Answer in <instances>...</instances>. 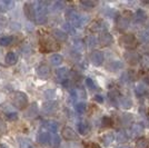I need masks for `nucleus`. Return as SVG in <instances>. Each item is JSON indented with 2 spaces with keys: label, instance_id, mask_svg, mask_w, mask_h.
<instances>
[{
  "label": "nucleus",
  "instance_id": "1",
  "mask_svg": "<svg viewBox=\"0 0 149 148\" xmlns=\"http://www.w3.org/2000/svg\"><path fill=\"white\" fill-rule=\"evenodd\" d=\"M13 104L18 109H24L28 105V97L27 95L21 91H17L13 96Z\"/></svg>",
  "mask_w": 149,
  "mask_h": 148
},
{
  "label": "nucleus",
  "instance_id": "43",
  "mask_svg": "<svg viewBox=\"0 0 149 148\" xmlns=\"http://www.w3.org/2000/svg\"><path fill=\"white\" fill-rule=\"evenodd\" d=\"M51 142L52 145H55V146H59V144H60V138L57 135H55L54 137L51 136V142Z\"/></svg>",
  "mask_w": 149,
  "mask_h": 148
},
{
  "label": "nucleus",
  "instance_id": "51",
  "mask_svg": "<svg viewBox=\"0 0 149 148\" xmlns=\"http://www.w3.org/2000/svg\"><path fill=\"white\" fill-rule=\"evenodd\" d=\"M119 148H129V147H119Z\"/></svg>",
  "mask_w": 149,
  "mask_h": 148
},
{
  "label": "nucleus",
  "instance_id": "16",
  "mask_svg": "<svg viewBox=\"0 0 149 148\" xmlns=\"http://www.w3.org/2000/svg\"><path fill=\"white\" fill-rule=\"evenodd\" d=\"M125 58H126V60L129 62L130 65H136L138 64L139 61V59H138V56H137L136 52H127L126 55H125Z\"/></svg>",
  "mask_w": 149,
  "mask_h": 148
},
{
  "label": "nucleus",
  "instance_id": "45",
  "mask_svg": "<svg viewBox=\"0 0 149 148\" xmlns=\"http://www.w3.org/2000/svg\"><path fill=\"white\" fill-rule=\"evenodd\" d=\"M85 148H101L99 145H97V144H95V142H88L87 145L85 146Z\"/></svg>",
  "mask_w": 149,
  "mask_h": 148
},
{
  "label": "nucleus",
  "instance_id": "41",
  "mask_svg": "<svg viewBox=\"0 0 149 148\" xmlns=\"http://www.w3.org/2000/svg\"><path fill=\"white\" fill-rule=\"evenodd\" d=\"M121 80L124 81V82H129V81L132 80V75H131L130 71L125 73V74L123 75V77H121Z\"/></svg>",
  "mask_w": 149,
  "mask_h": 148
},
{
  "label": "nucleus",
  "instance_id": "20",
  "mask_svg": "<svg viewBox=\"0 0 149 148\" xmlns=\"http://www.w3.org/2000/svg\"><path fill=\"white\" fill-rule=\"evenodd\" d=\"M44 127H46L48 131H51V133H56L58 130V123L57 121H54V120H48L44 123Z\"/></svg>",
  "mask_w": 149,
  "mask_h": 148
},
{
  "label": "nucleus",
  "instance_id": "32",
  "mask_svg": "<svg viewBox=\"0 0 149 148\" xmlns=\"http://www.w3.org/2000/svg\"><path fill=\"white\" fill-rule=\"evenodd\" d=\"M13 37L11 36H3V37L0 38V46L2 47H6V46H9L13 43Z\"/></svg>",
  "mask_w": 149,
  "mask_h": 148
},
{
  "label": "nucleus",
  "instance_id": "40",
  "mask_svg": "<svg viewBox=\"0 0 149 148\" xmlns=\"http://www.w3.org/2000/svg\"><path fill=\"white\" fill-rule=\"evenodd\" d=\"M74 49H77L78 51H81V50L84 49V43L81 40H79V39H77V40L74 41Z\"/></svg>",
  "mask_w": 149,
  "mask_h": 148
},
{
  "label": "nucleus",
  "instance_id": "38",
  "mask_svg": "<svg viewBox=\"0 0 149 148\" xmlns=\"http://www.w3.org/2000/svg\"><path fill=\"white\" fill-rule=\"evenodd\" d=\"M80 3L84 7H87V8H93V7H95L97 5L96 1H91V0H84V1H81Z\"/></svg>",
  "mask_w": 149,
  "mask_h": 148
},
{
  "label": "nucleus",
  "instance_id": "52",
  "mask_svg": "<svg viewBox=\"0 0 149 148\" xmlns=\"http://www.w3.org/2000/svg\"><path fill=\"white\" fill-rule=\"evenodd\" d=\"M148 28H149V24H148Z\"/></svg>",
  "mask_w": 149,
  "mask_h": 148
},
{
  "label": "nucleus",
  "instance_id": "8",
  "mask_svg": "<svg viewBox=\"0 0 149 148\" xmlns=\"http://www.w3.org/2000/svg\"><path fill=\"white\" fill-rule=\"evenodd\" d=\"M113 41V38L110 34H101V36L99 38V43L100 46H102V47H107V46H110Z\"/></svg>",
  "mask_w": 149,
  "mask_h": 148
},
{
  "label": "nucleus",
  "instance_id": "25",
  "mask_svg": "<svg viewBox=\"0 0 149 148\" xmlns=\"http://www.w3.org/2000/svg\"><path fill=\"white\" fill-rule=\"evenodd\" d=\"M19 145H20V148H35L31 140L27 138H19Z\"/></svg>",
  "mask_w": 149,
  "mask_h": 148
},
{
  "label": "nucleus",
  "instance_id": "2",
  "mask_svg": "<svg viewBox=\"0 0 149 148\" xmlns=\"http://www.w3.org/2000/svg\"><path fill=\"white\" fill-rule=\"evenodd\" d=\"M41 49L45 51H54L59 49V46L51 37H45L41 39Z\"/></svg>",
  "mask_w": 149,
  "mask_h": 148
},
{
  "label": "nucleus",
  "instance_id": "6",
  "mask_svg": "<svg viewBox=\"0 0 149 148\" xmlns=\"http://www.w3.org/2000/svg\"><path fill=\"white\" fill-rule=\"evenodd\" d=\"M129 21H130V19H129V15L124 13L123 16H120L119 19H118V22H117L118 29H120V30H125V29H127V28H128V26H129Z\"/></svg>",
  "mask_w": 149,
  "mask_h": 148
},
{
  "label": "nucleus",
  "instance_id": "42",
  "mask_svg": "<svg viewBox=\"0 0 149 148\" xmlns=\"http://www.w3.org/2000/svg\"><path fill=\"white\" fill-rule=\"evenodd\" d=\"M6 117L8 120L13 121V120H17V119H18V114H17V112H8L6 115Z\"/></svg>",
  "mask_w": 149,
  "mask_h": 148
},
{
  "label": "nucleus",
  "instance_id": "7",
  "mask_svg": "<svg viewBox=\"0 0 149 148\" xmlns=\"http://www.w3.org/2000/svg\"><path fill=\"white\" fill-rule=\"evenodd\" d=\"M37 75L40 77V78H42V79L49 78L50 68L48 67L47 65H40V66L37 68Z\"/></svg>",
  "mask_w": 149,
  "mask_h": 148
},
{
  "label": "nucleus",
  "instance_id": "3",
  "mask_svg": "<svg viewBox=\"0 0 149 148\" xmlns=\"http://www.w3.org/2000/svg\"><path fill=\"white\" fill-rule=\"evenodd\" d=\"M120 41L123 43V46L126 47V48H128V49H134V48H136L137 45H138L137 38L134 35H131V34L123 36V38L120 39Z\"/></svg>",
  "mask_w": 149,
  "mask_h": 148
},
{
  "label": "nucleus",
  "instance_id": "13",
  "mask_svg": "<svg viewBox=\"0 0 149 148\" xmlns=\"http://www.w3.org/2000/svg\"><path fill=\"white\" fill-rule=\"evenodd\" d=\"M25 13L28 19H30V20L35 19V8H33V3H26Z\"/></svg>",
  "mask_w": 149,
  "mask_h": 148
},
{
  "label": "nucleus",
  "instance_id": "31",
  "mask_svg": "<svg viewBox=\"0 0 149 148\" xmlns=\"http://www.w3.org/2000/svg\"><path fill=\"white\" fill-rule=\"evenodd\" d=\"M136 95L138 96V97H143V96H145L146 94H147V90H146V87L143 86V84H139V85H137L136 87Z\"/></svg>",
  "mask_w": 149,
  "mask_h": 148
},
{
  "label": "nucleus",
  "instance_id": "19",
  "mask_svg": "<svg viewBox=\"0 0 149 148\" xmlns=\"http://www.w3.org/2000/svg\"><path fill=\"white\" fill-rule=\"evenodd\" d=\"M54 37L56 38L57 40H59V41H66L68 36H67V34L65 31L60 30V29H55L54 30Z\"/></svg>",
  "mask_w": 149,
  "mask_h": 148
},
{
  "label": "nucleus",
  "instance_id": "34",
  "mask_svg": "<svg viewBox=\"0 0 149 148\" xmlns=\"http://www.w3.org/2000/svg\"><path fill=\"white\" fill-rule=\"evenodd\" d=\"M74 109H76V111L78 114H84L86 111V109H87V106H86L85 103H78L74 106Z\"/></svg>",
  "mask_w": 149,
  "mask_h": 148
},
{
  "label": "nucleus",
  "instance_id": "37",
  "mask_svg": "<svg viewBox=\"0 0 149 148\" xmlns=\"http://www.w3.org/2000/svg\"><path fill=\"white\" fill-rule=\"evenodd\" d=\"M86 85L89 89L91 90H97V85L95 84V81L91 79V78H86Z\"/></svg>",
  "mask_w": 149,
  "mask_h": 148
},
{
  "label": "nucleus",
  "instance_id": "12",
  "mask_svg": "<svg viewBox=\"0 0 149 148\" xmlns=\"http://www.w3.org/2000/svg\"><path fill=\"white\" fill-rule=\"evenodd\" d=\"M38 142H40L41 145H46V144H50L51 142V135L49 133H40L38 136Z\"/></svg>",
  "mask_w": 149,
  "mask_h": 148
},
{
  "label": "nucleus",
  "instance_id": "26",
  "mask_svg": "<svg viewBox=\"0 0 149 148\" xmlns=\"http://www.w3.org/2000/svg\"><path fill=\"white\" fill-rule=\"evenodd\" d=\"M37 111H38V108H37V105L36 104H32V105L28 108V110L26 111L25 116L26 117H33V116H36L37 115Z\"/></svg>",
  "mask_w": 149,
  "mask_h": 148
},
{
  "label": "nucleus",
  "instance_id": "29",
  "mask_svg": "<svg viewBox=\"0 0 149 148\" xmlns=\"http://www.w3.org/2000/svg\"><path fill=\"white\" fill-rule=\"evenodd\" d=\"M123 67H124L123 62L118 61V60H113V61H111L110 65H109V69H111L112 71H118L119 69H121Z\"/></svg>",
  "mask_w": 149,
  "mask_h": 148
},
{
  "label": "nucleus",
  "instance_id": "14",
  "mask_svg": "<svg viewBox=\"0 0 149 148\" xmlns=\"http://www.w3.org/2000/svg\"><path fill=\"white\" fill-rule=\"evenodd\" d=\"M56 75L58 79L60 80H67L69 77V70L67 68H59L56 71Z\"/></svg>",
  "mask_w": 149,
  "mask_h": 148
},
{
  "label": "nucleus",
  "instance_id": "10",
  "mask_svg": "<svg viewBox=\"0 0 149 148\" xmlns=\"http://www.w3.org/2000/svg\"><path fill=\"white\" fill-rule=\"evenodd\" d=\"M57 107H58V104H57L56 101L50 100V101H47V103L44 104L42 110H44V112H46V114H51V112H54V111L56 110Z\"/></svg>",
  "mask_w": 149,
  "mask_h": 148
},
{
  "label": "nucleus",
  "instance_id": "22",
  "mask_svg": "<svg viewBox=\"0 0 149 148\" xmlns=\"http://www.w3.org/2000/svg\"><path fill=\"white\" fill-rule=\"evenodd\" d=\"M49 61L52 66H59L62 62V57L60 55H58V54H54L49 58Z\"/></svg>",
  "mask_w": 149,
  "mask_h": 148
},
{
  "label": "nucleus",
  "instance_id": "9",
  "mask_svg": "<svg viewBox=\"0 0 149 148\" xmlns=\"http://www.w3.org/2000/svg\"><path fill=\"white\" fill-rule=\"evenodd\" d=\"M143 126L141 124H134L130 127V136L131 137H137L140 136L143 133Z\"/></svg>",
  "mask_w": 149,
  "mask_h": 148
},
{
  "label": "nucleus",
  "instance_id": "15",
  "mask_svg": "<svg viewBox=\"0 0 149 148\" xmlns=\"http://www.w3.org/2000/svg\"><path fill=\"white\" fill-rule=\"evenodd\" d=\"M13 6H15V2L13 0H0V9L3 11L13 9Z\"/></svg>",
  "mask_w": 149,
  "mask_h": 148
},
{
  "label": "nucleus",
  "instance_id": "39",
  "mask_svg": "<svg viewBox=\"0 0 149 148\" xmlns=\"http://www.w3.org/2000/svg\"><path fill=\"white\" fill-rule=\"evenodd\" d=\"M62 29L65 30L66 34H67V32H71V34H72V32L74 31V27H72L69 22H66V24L62 25Z\"/></svg>",
  "mask_w": 149,
  "mask_h": 148
},
{
  "label": "nucleus",
  "instance_id": "47",
  "mask_svg": "<svg viewBox=\"0 0 149 148\" xmlns=\"http://www.w3.org/2000/svg\"><path fill=\"white\" fill-rule=\"evenodd\" d=\"M141 62H143V66H146V65H149V57H148V56H143V59H141Z\"/></svg>",
  "mask_w": 149,
  "mask_h": 148
},
{
  "label": "nucleus",
  "instance_id": "21",
  "mask_svg": "<svg viewBox=\"0 0 149 148\" xmlns=\"http://www.w3.org/2000/svg\"><path fill=\"white\" fill-rule=\"evenodd\" d=\"M136 148H149V138L148 137H141L137 139Z\"/></svg>",
  "mask_w": 149,
  "mask_h": 148
},
{
  "label": "nucleus",
  "instance_id": "28",
  "mask_svg": "<svg viewBox=\"0 0 149 148\" xmlns=\"http://www.w3.org/2000/svg\"><path fill=\"white\" fill-rule=\"evenodd\" d=\"M138 38L139 40L143 43H149V31L148 30H143L138 34Z\"/></svg>",
  "mask_w": 149,
  "mask_h": 148
},
{
  "label": "nucleus",
  "instance_id": "18",
  "mask_svg": "<svg viewBox=\"0 0 149 148\" xmlns=\"http://www.w3.org/2000/svg\"><path fill=\"white\" fill-rule=\"evenodd\" d=\"M119 104L125 109H129L132 107V100L129 97H120L119 98Z\"/></svg>",
  "mask_w": 149,
  "mask_h": 148
},
{
  "label": "nucleus",
  "instance_id": "30",
  "mask_svg": "<svg viewBox=\"0 0 149 148\" xmlns=\"http://www.w3.org/2000/svg\"><path fill=\"white\" fill-rule=\"evenodd\" d=\"M117 140L118 142H126L128 140V134L125 130H119L117 134Z\"/></svg>",
  "mask_w": 149,
  "mask_h": 148
},
{
  "label": "nucleus",
  "instance_id": "35",
  "mask_svg": "<svg viewBox=\"0 0 149 148\" xmlns=\"http://www.w3.org/2000/svg\"><path fill=\"white\" fill-rule=\"evenodd\" d=\"M86 45H87L88 47H95L96 45H97V39L93 37V36H89V37L86 39Z\"/></svg>",
  "mask_w": 149,
  "mask_h": 148
},
{
  "label": "nucleus",
  "instance_id": "50",
  "mask_svg": "<svg viewBox=\"0 0 149 148\" xmlns=\"http://www.w3.org/2000/svg\"><path fill=\"white\" fill-rule=\"evenodd\" d=\"M143 3H146V5H149V1H147V0H145V1H143Z\"/></svg>",
  "mask_w": 149,
  "mask_h": 148
},
{
  "label": "nucleus",
  "instance_id": "48",
  "mask_svg": "<svg viewBox=\"0 0 149 148\" xmlns=\"http://www.w3.org/2000/svg\"><path fill=\"white\" fill-rule=\"evenodd\" d=\"M145 81H146L147 84H149V70L147 71V76H146V78H145Z\"/></svg>",
  "mask_w": 149,
  "mask_h": 148
},
{
  "label": "nucleus",
  "instance_id": "49",
  "mask_svg": "<svg viewBox=\"0 0 149 148\" xmlns=\"http://www.w3.org/2000/svg\"><path fill=\"white\" fill-rule=\"evenodd\" d=\"M0 148H8V146L3 145V144H0Z\"/></svg>",
  "mask_w": 149,
  "mask_h": 148
},
{
  "label": "nucleus",
  "instance_id": "44",
  "mask_svg": "<svg viewBox=\"0 0 149 148\" xmlns=\"http://www.w3.org/2000/svg\"><path fill=\"white\" fill-rule=\"evenodd\" d=\"M46 20H47V17L46 16H42V17H36L35 18V21L37 22V24H45L46 22Z\"/></svg>",
  "mask_w": 149,
  "mask_h": 148
},
{
  "label": "nucleus",
  "instance_id": "17",
  "mask_svg": "<svg viewBox=\"0 0 149 148\" xmlns=\"http://www.w3.org/2000/svg\"><path fill=\"white\" fill-rule=\"evenodd\" d=\"M115 140V135L110 133V134H106L101 137V142H102V145H105V146H110L112 142Z\"/></svg>",
  "mask_w": 149,
  "mask_h": 148
},
{
  "label": "nucleus",
  "instance_id": "46",
  "mask_svg": "<svg viewBox=\"0 0 149 148\" xmlns=\"http://www.w3.org/2000/svg\"><path fill=\"white\" fill-rule=\"evenodd\" d=\"M95 100H96L97 103H99V104H102V103H104V97L100 96V95H96V96H95Z\"/></svg>",
  "mask_w": 149,
  "mask_h": 148
},
{
  "label": "nucleus",
  "instance_id": "5",
  "mask_svg": "<svg viewBox=\"0 0 149 148\" xmlns=\"http://www.w3.org/2000/svg\"><path fill=\"white\" fill-rule=\"evenodd\" d=\"M62 137H63L66 140H76V139L78 138V135L76 134V131H74L72 128H70V127H65V128L62 129Z\"/></svg>",
  "mask_w": 149,
  "mask_h": 148
},
{
  "label": "nucleus",
  "instance_id": "23",
  "mask_svg": "<svg viewBox=\"0 0 149 148\" xmlns=\"http://www.w3.org/2000/svg\"><path fill=\"white\" fill-rule=\"evenodd\" d=\"M5 60H6V62L8 65H15L17 62V55L15 52H13V51H10V52L7 54Z\"/></svg>",
  "mask_w": 149,
  "mask_h": 148
},
{
  "label": "nucleus",
  "instance_id": "27",
  "mask_svg": "<svg viewBox=\"0 0 149 148\" xmlns=\"http://www.w3.org/2000/svg\"><path fill=\"white\" fill-rule=\"evenodd\" d=\"M51 11L54 13H59L63 9V2L61 1H55L54 3H51V7H50Z\"/></svg>",
  "mask_w": 149,
  "mask_h": 148
},
{
  "label": "nucleus",
  "instance_id": "4",
  "mask_svg": "<svg viewBox=\"0 0 149 148\" xmlns=\"http://www.w3.org/2000/svg\"><path fill=\"white\" fill-rule=\"evenodd\" d=\"M90 60L95 66H100L104 62V54L99 50H95L90 55Z\"/></svg>",
  "mask_w": 149,
  "mask_h": 148
},
{
  "label": "nucleus",
  "instance_id": "33",
  "mask_svg": "<svg viewBox=\"0 0 149 148\" xmlns=\"http://www.w3.org/2000/svg\"><path fill=\"white\" fill-rule=\"evenodd\" d=\"M121 123H123V125H129V124H131L132 123V115L131 114H123Z\"/></svg>",
  "mask_w": 149,
  "mask_h": 148
},
{
  "label": "nucleus",
  "instance_id": "11",
  "mask_svg": "<svg viewBox=\"0 0 149 148\" xmlns=\"http://www.w3.org/2000/svg\"><path fill=\"white\" fill-rule=\"evenodd\" d=\"M146 18H147V16H146V13H145L143 10H137V13L132 17V20L136 24H143V22L146 21Z\"/></svg>",
  "mask_w": 149,
  "mask_h": 148
},
{
  "label": "nucleus",
  "instance_id": "36",
  "mask_svg": "<svg viewBox=\"0 0 149 148\" xmlns=\"http://www.w3.org/2000/svg\"><path fill=\"white\" fill-rule=\"evenodd\" d=\"M102 26H106L104 22H101V21H98V22H95L93 26V31H101V30H104L106 27H102Z\"/></svg>",
  "mask_w": 149,
  "mask_h": 148
},
{
  "label": "nucleus",
  "instance_id": "24",
  "mask_svg": "<svg viewBox=\"0 0 149 148\" xmlns=\"http://www.w3.org/2000/svg\"><path fill=\"white\" fill-rule=\"evenodd\" d=\"M78 130L81 135H87L89 131V125L86 121H80L78 123Z\"/></svg>",
  "mask_w": 149,
  "mask_h": 148
}]
</instances>
